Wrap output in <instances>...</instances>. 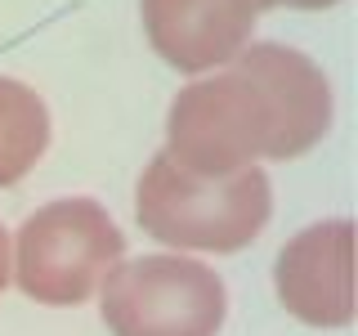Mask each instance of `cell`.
I'll use <instances>...</instances> for the list:
<instances>
[{
	"mask_svg": "<svg viewBox=\"0 0 358 336\" xmlns=\"http://www.w3.org/2000/svg\"><path fill=\"white\" fill-rule=\"evenodd\" d=\"M331 130V85L309 54L246 45L229 72L193 81L166 112V153L201 175L246 171L260 157H305Z\"/></svg>",
	"mask_w": 358,
	"mask_h": 336,
	"instance_id": "obj_1",
	"label": "cell"
},
{
	"mask_svg": "<svg viewBox=\"0 0 358 336\" xmlns=\"http://www.w3.org/2000/svg\"><path fill=\"white\" fill-rule=\"evenodd\" d=\"M273 193L260 166L229 175H201L179 166L171 153H157L134 193V216L143 233L166 246L193 251H242L264 233Z\"/></svg>",
	"mask_w": 358,
	"mask_h": 336,
	"instance_id": "obj_2",
	"label": "cell"
},
{
	"mask_svg": "<svg viewBox=\"0 0 358 336\" xmlns=\"http://www.w3.org/2000/svg\"><path fill=\"white\" fill-rule=\"evenodd\" d=\"M126 238L94 197H63L22 220L14 246L18 287L41 305H81L121 260Z\"/></svg>",
	"mask_w": 358,
	"mask_h": 336,
	"instance_id": "obj_3",
	"label": "cell"
},
{
	"mask_svg": "<svg viewBox=\"0 0 358 336\" xmlns=\"http://www.w3.org/2000/svg\"><path fill=\"white\" fill-rule=\"evenodd\" d=\"M99 287V309L112 336H220L229 314L224 278L188 255H139L112 265Z\"/></svg>",
	"mask_w": 358,
	"mask_h": 336,
	"instance_id": "obj_4",
	"label": "cell"
},
{
	"mask_svg": "<svg viewBox=\"0 0 358 336\" xmlns=\"http://www.w3.org/2000/svg\"><path fill=\"white\" fill-rule=\"evenodd\" d=\"M278 300L309 328L354 323V224L318 220L300 229L273 265Z\"/></svg>",
	"mask_w": 358,
	"mask_h": 336,
	"instance_id": "obj_5",
	"label": "cell"
},
{
	"mask_svg": "<svg viewBox=\"0 0 358 336\" xmlns=\"http://www.w3.org/2000/svg\"><path fill=\"white\" fill-rule=\"evenodd\" d=\"M152 50L179 72H210L251 45L260 9L251 0H139Z\"/></svg>",
	"mask_w": 358,
	"mask_h": 336,
	"instance_id": "obj_6",
	"label": "cell"
},
{
	"mask_svg": "<svg viewBox=\"0 0 358 336\" xmlns=\"http://www.w3.org/2000/svg\"><path fill=\"white\" fill-rule=\"evenodd\" d=\"M50 144V112L31 85L0 76V188L18 184L45 157Z\"/></svg>",
	"mask_w": 358,
	"mask_h": 336,
	"instance_id": "obj_7",
	"label": "cell"
},
{
	"mask_svg": "<svg viewBox=\"0 0 358 336\" xmlns=\"http://www.w3.org/2000/svg\"><path fill=\"white\" fill-rule=\"evenodd\" d=\"M255 9H331L341 0H251Z\"/></svg>",
	"mask_w": 358,
	"mask_h": 336,
	"instance_id": "obj_8",
	"label": "cell"
},
{
	"mask_svg": "<svg viewBox=\"0 0 358 336\" xmlns=\"http://www.w3.org/2000/svg\"><path fill=\"white\" fill-rule=\"evenodd\" d=\"M5 283H9V238L0 229V291H5Z\"/></svg>",
	"mask_w": 358,
	"mask_h": 336,
	"instance_id": "obj_9",
	"label": "cell"
}]
</instances>
